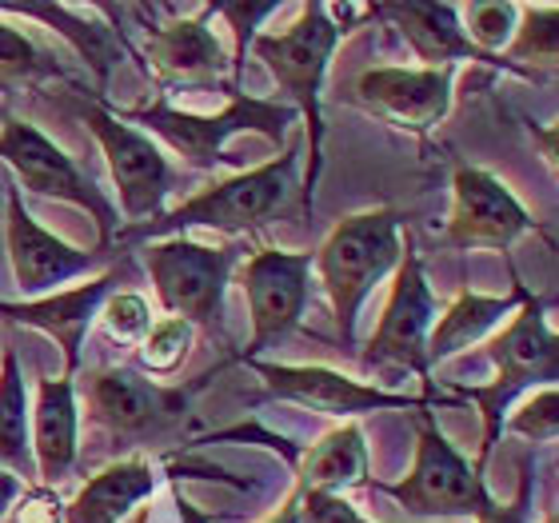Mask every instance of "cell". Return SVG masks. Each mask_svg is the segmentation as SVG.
Wrapping results in <instances>:
<instances>
[{"instance_id": "obj_8", "label": "cell", "mask_w": 559, "mask_h": 523, "mask_svg": "<svg viewBox=\"0 0 559 523\" xmlns=\"http://www.w3.org/2000/svg\"><path fill=\"white\" fill-rule=\"evenodd\" d=\"M0 161L9 164L28 192L69 200L81 212H88L100 228V245L105 248L117 240L120 216L100 192V185L88 173H81L69 152L60 148L57 140H48L36 124L21 117H4V124H0Z\"/></svg>"}, {"instance_id": "obj_21", "label": "cell", "mask_w": 559, "mask_h": 523, "mask_svg": "<svg viewBox=\"0 0 559 523\" xmlns=\"http://www.w3.org/2000/svg\"><path fill=\"white\" fill-rule=\"evenodd\" d=\"M160 476H156L152 460L144 455L117 460L76 491V500L64 508V523H120L140 500H148Z\"/></svg>"}, {"instance_id": "obj_6", "label": "cell", "mask_w": 559, "mask_h": 523, "mask_svg": "<svg viewBox=\"0 0 559 523\" xmlns=\"http://www.w3.org/2000/svg\"><path fill=\"white\" fill-rule=\"evenodd\" d=\"M236 257L240 248H209L188 236L156 240L144 248L164 312H173L176 320L192 328H204L209 336H224V288H228Z\"/></svg>"}, {"instance_id": "obj_5", "label": "cell", "mask_w": 559, "mask_h": 523, "mask_svg": "<svg viewBox=\"0 0 559 523\" xmlns=\"http://www.w3.org/2000/svg\"><path fill=\"white\" fill-rule=\"evenodd\" d=\"M300 117L292 105H276V100H260V96H248V93H236L233 105L224 108L221 117H197V112H180V108L164 105H144V108H129V112H120L124 124H144L148 132H156L160 140H168L185 164L200 168V173H209L216 164H224V144L236 136V132H264L269 140H276L292 129V120Z\"/></svg>"}, {"instance_id": "obj_31", "label": "cell", "mask_w": 559, "mask_h": 523, "mask_svg": "<svg viewBox=\"0 0 559 523\" xmlns=\"http://www.w3.org/2000/svg\"><path fill=\"white\" fill-rule=\"evenodd\" d=\"M503 431H515V436H527L536 443H556L559 431V395L556 388H544L536 400H527L512 419H503Z\"/></svg>"}, {"instance_id": "obj_17", "label": "cell", "mask_w": 559, "mask_h": 523, "mask_svg": "<svg viewBox=\"0 0 559 523\" xmlns=\"http://www.w3.org/2000/svg\"><path fill=\"white\" fill-rule=\"evenodd\" d=\"M4 240H9V264L16 288L28 296H48L72 276H81L100 260V252H81L69 240L52 236L48 228L24 212L21 192L9 188V221H4Z\"/></svg>"}, {"instance_id": "obj_26", "label": "cell", "mask_w": 559, "mask_h": 523, "mask_svg": "<svg viewBox=\"0 0 559 523\" xmlns=\"http://www.w3.org/2000/svg\"><path fill=\"white\" fill-rule=\"evenodd\" d=\"M48 76H60V69L12 24H0V93L36 88Z\"/></svg>"}, {"instance_id": "obj_4", "label": "cell", "mask_w": 559, "mask_h": 523, "mask_svg": "<svg viewBox=\"0 0 559 523\" xmlns=\"http://www.w3.org/2000/svg\"><path fill=\"white\" fill-rule=\"evenodd\" d=\"M340 28L336 21L328 16V4H304L296 24L288 33H272L257 36L252 40V52H257L264 64H269L272 81L292 96V108L304 117V129H308V144H312V156H308V180H304V209L312 212L316 185H320V144H324V120H320V88H324V72L328 60L340 45Z\"/></svg>"}, {"instance_id": "obj_16", "label": "cell", "mask_w": 559, "mask_h": 523, "mask_svg": "<svg viewBox=\"0 0 559 523\" xmlns=\"http://www.w3.org/2000/svg\"><path fill=\"white\" fill-rule=\"evenodd\" d=\"M455 69H368L356 81V100L392 129L431 132L452 112Z\"/></svg>"}, {"instance_id": "obj_20", "label": "cell", "mask_w": 559, "mask_h": 523, "mask_svg": "<svg viewBox=\"0 0 559 523\" xmlns=\"http://www.w3.org/2000/svg\"><path fill=\"white\" fill-rule=\"evenodd\" d=\"M28 440H33L40 488H52L69 476L76 464V384H72V376L40 380Z\"/></svg>"}, {"instance_id": "obj_18", "label": "cell", "mask_w": 559, "mask_h": 523, "mask_svg": "<svg viewBox=\"0 0 559 523\" xmlns=\"http://www.w3.org/2000/svg\"><path fill=\"white\" fill-rule=\"evenodd\" d=\"M112 284H117V272H108V276H96L81 288H69V292H48L40 300H28V304H4L0 300V316L12 320V324H24V328H40L45 336H52L64 348V368L69 376L81 368V348H84V336H88V328H93V316L100 308L105 296H112Z\"/></svg>"}, {"instance_id": "obj_24", "label": "cell", "mask_w": 559, "mask_h": 523, "mask_svg": "<svg viewBox=\"0 0 559 523\" xmlns=\"http://www.w3.org/2000/svg\"><path fill=\"white\" fill-rule=\"evenodd\" d=\"M0 467L21 476L33 467V440H28V395L16 352H0Z\"/></svg>"}, {"instance_id": "obj_33", "label": "cell", "mask_w": 559, "mask_h": 523, "mask_svg": "<svg viewBox=\"0 0 559 523\" xmlns=\"http://www.w3.org/2000/svg\"><path fill=\"white\" fill-rule=\"evenodd\" d=\"M212 12H221L233 21V33H236V45H240V60H236V84H240V72H245V57H248V45L257 40V24L276 12V4H209Z\"/></svg>"}, {"instance_id": "obj_12", "label": "cell", "mask_w": 559, "mask_h": 523, "mask_svg": "<svg viewBox=\"0 0 559 523\" xmlns=\"http://www.w3.org/2000/svg\"><path fill=\"white\" fill-rule=\"evenodd\" d=\"M81 120L100 140V152H105L129 224L156 221L164 212V197L173 188V173H168V161L160 156V148L152 144V136L105 112L100 105H84Z\"/></svg>"}, {"instance_id": "obj_38", "label": "cell", "mask_w": 559, "mask_h": 523, "mask_svg": "<svg viewBox=\"0 0 559 523\" xmlns=\"http://www.w3.org/2000/svg\"><path fill=\"white\" fill-rule=\"evenodd\" d=\"M296 508H300V500H296V491H292L288 500H284V508H280V512H272L264 523H296Z\"/></svg>"}, {"instance_id": "obj_22", "label": "cell", "mask_w": 559, "mask_h": 523, "mask_svg": "<svg viewBox=\"0 0 559 523\" xmlns=\"http://www.w3.org/2000/svg\"><path fill=\"white\" fill-rule=\"evenodd\" d=\"M368 484V448L356 428V419L328 431L324 440L312 443V452H304L300 472H296V491H340L364 488Z\"/></svg>"}, {"instance_id": "obj_3", "label": "cell", "mask_w": 559, "mask_h": 523, "mask_svg": "<svg viewBox=\"0 0 559 523\" xmlns=\"http://www.w3.org/2000/svg\"><path fill=\"white\" fill-rule=\"evenodd\" d=\"M491 360H496V380L491 384H472L464 388V400L479 404V416H484V443H479L476 455V472L484 476L488 467L491 448L500 443L503 436V416L508 407L515 404V395H524L527 388H556L559 376V340L548 328V316H544V300L532 296L524 288L520 296V316H515L508 332H503L496 344H491Z\"/></svg>"}, {"instance_id": "obj_13", "label": "cell", "mask_w": 559, "mask_h": 523, "mask_svg": "<svg viewBox=\"0 0 559 523\" xmlns=\"http://www.w3.org/2000/svg\"><path fill=\"white\" fill-rule=\"evenodd\" d=\"M188 395L192 388H160L144 380L132 368H100L88 376L84 400H88V416L112 436L124 440H148L180 424L188 412Z\"/></svg>"}, {"instance_id": "obj_32", "label": "cell", "mask_w": 559, "mask_h": 523, "mask_svg": "<svg viewBox=\"0 0 559 523\" xmlns=\"http://www.w3.org/2000/svg\"><path fill=\"white\" fill-rule=\"evenodd\" d=\"M296 523H368L344 496L332 491H296Z\"/></svg>"}, {"instance_id": "obj_19", "label": "cell", "mask_w": 559, "mask_h": 523, "mask_svg": "<svg viewBox=\"0 0 559 523\" xmlns=\"http://www.w3.org/2000/svg\"><path fill=\"white\" fill-rule=\"evenodd\" d=\"M376 16H388L396 24L404 40L412 45L424 69H455V60H484V64H500L508 72H520L508 60L484 57L472 40L460 28V4H428V0H408V4H384V9H372ZM527 76V72H520ZM532 81V76H527Z\"/></svg>"}, {"instance_id": "obj_35", "label": "cell", "mask_w": 559, "mask_h": 523, "mask_svg": "<svg viewBox=\"0 0 559 523\" xmlns=\"http://www.w3.org/2000/svg\"><path fill=\"white\" fill-rule=\"evenodd\" d=\"M476 523H532V476L524 472L515 503H491Z\"/></svg>"}, {"instance_id": "obj_23", "label": "cell", "mask_w": 559, "mask_h": 523, "mask_svg": "<svg viewBox=\"0 0 559 523\" xmlns=\"http://www.w3.org/2000/svg\"><path fill=\"white\" fill-rule=\"evenodd\" d=\"M524 296V284L512 292V296H479V292H460L455 304L448 312L431 324L428 332V348H424V360L431 364H443L448 356H455L460 348H472L476 340H484L491 328L500 324L503 316L512 312L515 304Z\"/></svg>"}, {"instance_id": "obj_34", "label": "cell", "mask_w": 559, "mask_h": 523, "mask_svg": "<svg viewBox=\"0 0 559 523\" xmlns=\"http://www.w3.org/2000/svg\"><path fill=\"white\" fill-rule=\"evenodd\" d=\"M16 523H64V503L52 488H28L16 500Z\"/></svg>"}, {"instance_id": "obj_2", "label": "cell", "mask_w": 559, "mask_h": 523, "mask_svg": "<svg viewBox=\"0 0 559 523\" xmlns=\"http://www.w3.org/2000/svg\"><path fill=\"white\" fill-rule=\"evenodd\" d=\"M400 252H404L400 212L368 209L340 221L312 257L328 300H332V312H336V336L344 352H352L356 344V316H360L364 300L372 296V288L388 272H396Z\"/></svg>"}, {"instance_id": "obj_37", "label": "cell", "mask_w": 559, "mask_h": 523, "mask_svg": "<svg viewBox=\"0 0 559 523\" xmlns=\"http://www.w3.org/2000/svg\"><path fill=\"white\" fill-rule=\"evenodd\" d=\"M176 512L185 523H216V512H200L197 503H188L185 496H176Z\"/></svg>"}, {"instance_id": "obj_11", "label": "cell", "mask_w": 559, "mask_h": 523, "mask_svg": "<svg viewBox=\"0 0 559 523\" xmlns=\"http://www.w3.org/2000/svg\"><path fill=\"white\" fill-rule=\"evenodd\" d=\"M431 324H436V296H431L428 276H424L416 240L408 236L404 252H400L396 284L388 296L384 320H380V328L368 340V352H364V368H408L419 380H428L424 348H428Z\"/></svg>"}, {"instance_id": "obj_7", "label": "cell", "mask_w": 559, "mask_h": 523, "mask_svg": "<svg viewBox=\"0 0 559 523\" xmlns=\"http://www.w3.org/2000/svg\"><path fill=\"white\" fill-rule=\"evenodd\" d=\"M416 424H419V443L408 479L380 484V491H388L412 515H476L479 520L496 503L488 496V488H484V476L431 424L428 407L416 412Z\"/></svg>"}, {"instance_id": "obj_28", "label": "cell", "mask_w": 559, "mask_h": 523, "mask_svg": "<svg viewBox=\"0 0 559 523\" xmlns=\"http://www.w3.org/2000/svg\"><path fill=\"white\" fill-rule=\"evenodd\" d=\"M460 16L467 21V24H460L467 40H472L484 57L503 60L500 52H503V45L515 36L520 4H508V0H476V4H464V9H460Z\"/></svg>"}, {"instance_id": "obj_14", "label": "cell", "mask_w": 559, "mask_h": 523, "mask_svg": "<svg viewBox=\"0 0 559 523\" xmlns=\"http://www.w3.org/2000/svg\"><path fill=\"white\" fill-rule=\"evenodd\" d=\"M204 16H212L209 4H200L197 16H185L176 9V21L156 24L144 36L148 69L156 72V81L164 88H216V84H224V72L233 69V60H228V52H224V45L216 40Z\"/></svg>"}, {"instance_id": "obj_30", "label": "cell", "mask_w": 559, "mask_h": 523, "mask_svg": "<svg viewBox=\"0 0 559 523\" xmlns=\"http://www.w3.org/2000/svg\"><path fill=\"white\" fill-rule=\"evenodd\" d=\"M100 320H105L108 336L120 340V344H140L152 328L148 304H144V296H136V292H117V296H108Z\"/></svg>"}, {"instance_id": "obj_25", "label": "cell", "mask_w": 559, "mask_h": 523, "mask_svg": "<svg viewBox=\"0 0 559 523\" xmlns=\"http://www.w3.org/2000/svg\"><path fill=\"white\" fill-rule=\"evenodd\" d=\"M12 12H24V16H40L48 24H60V33L69 36L76 52H81L88 64L96 69V76L105 81L108 64L117 60V48H112V36L100 24H88L76 9H48V4H9Z\"/></svg>"}, {"instance_id": "obj_1", "label": "cell", "mask_w": 559, "mask_h": 523, "mask_svg": "<svg viewBox=\"0 0 559 523\" xmlns=\"http://www.w3.org/2000/svg\"><path fill=\"white\" fill-rule=\"evenodd\" d=\"M296 161H300V136H292V144L276 161L260 164L252 173L228 176L221 185L188 197L185 204H176L173 212H160L156 221L120 224L117 240L132 245V240H152V236H185L192 228L224 236L257 233L260 224L284 209L288 192L296 188Z\"/></svg>"}, {"instance_id": "obj_9", "label": "cell", "mask_w": 559, "mask_h": 523, "mask_svg": "<svg viewBox=\"0 0 559 523\" xmlns=\"http://www.w3.org/2000/svg\"><path fill=\"white\" fill-rule=\"evenodd\" d=\"M536 221L512 197L500 176L460 164L452 176V216L443 228V245L455 252H508Z\"/></svg>"}, {"instance_id": "obj_10", "label": "cell", "mask_w": 559, "mask_h": 523, "mask_svg": "<svg viewBox=\"0 0 559 523\" xmlns=\"http://www.w3.org/2000/svg\"><path fill=\"white\" fill-rule=\"evenodd\" d=\"M308 276H312V252H280L257 248L245 264V296L252 316V340L233 360L252 364L264 348L280 344L300 324L308 308Z\"/></svg>"}, {"instance_id": "obj_29", "label": "cell", "mask_w": 559, "mask_h": 523, "mask_svg": "<svg viewBox=\"0 0 559 523\" xmlns=\"http://www.w3.org/2000/svg\"><path fill=\"white\" fill-rule=\"evenodd\" d=\"M192 332H197V328L185 324V320H176V316H168V320H160V324H152L148 336L140 340V352H136L140 368L152 376L176 372V368L185 364L188 348H192Z\"/></svg>"}, {"instance_id": "obj_15", "label": "cell", "mask_w": 559, "mask_h": 523, "mask_svg": "<svg viewBox=\"0 0 559 523\" xmlns=\"http://www.w3.org/2000/svg\"><path fill=\"white\" fill-rule=\"evenodd\" d=\"M257 376L264 380L269 395L276 400H288V404H300L308 412H324V416L352 419L360 412H380V407H428V400L419 395H400L384 392L376 384H360V380H348V376L332 372V368H296V364H264L252 360Z\"/></svg>"}, {"instance_id": "obj_27", "label": "cell", "mask_w": 559, "mask_h": 523, "mask_svg": "<svg viewBox=\"0 0 559 523\" xmlns=\"http://www.w3.org/2000/svg\"><path fill=\"white\" fill-rule=\"evenodd\" d=\"M520 16H524V24H515V45H512V60L508 64H515L520 72H527L532 81H539L536 72L527 69V64H544V69H551L559 57L556 48V4H520Z\"/></svg>"}, {"instance_id": "obj_36", "label": "cell", "mask_w": 559, "mask_h": 523, "mask_svg": "<svg viewBox=\"0 0 559 523\" xmlns=\"http://www.w3.org/2000/svg\"><path fill=\"white\" fill-rule=\"evenodd\" d=\"M21 491H24L21 476H12V472H4V467H0V520L9 515V508H16Z\"/></svg>"}]
</instances>
